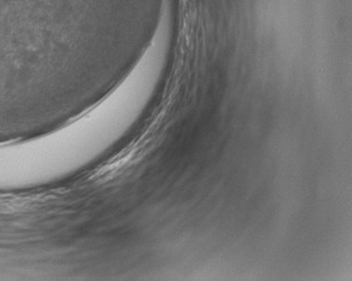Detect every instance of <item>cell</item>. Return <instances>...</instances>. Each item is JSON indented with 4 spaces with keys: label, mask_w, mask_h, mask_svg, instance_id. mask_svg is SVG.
I'll list each match as a JSON object with an SVG mask.
<instances>
[{
    "label": "cell",
    "mask_w": 352,
    "mask_h": 281,
    "mask_svg": "<svg viewBox=\"0 0 352 281\" xmlns=\"http://www.w3.org/2000/svg\"><path fill=\"white\" fill-rule=\"evenodd\" d=\"M168 57L147 48L118 85L64 123L0 143V191L67 179L100 160L140 120L157 91Z\"/></svg>",
    "instance_id": "cell-1"
}]
</instances>
